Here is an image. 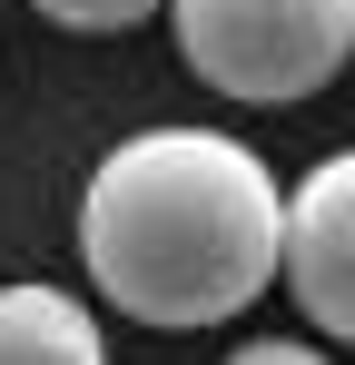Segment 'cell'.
<instances>
[{
    "mask_svg": "<svg viewBox=\"0 0 355 365\" xmlns=\"http://www.w3.org/2000/svg\"><path fill=\"white\" fill-rule=\"evenodd\" d=\"M79 267L158 336L227 326L287 277V187L247 138L138 128L79 187Z\"/></svg>",
    "mask_w": 355,
    "mask_h": 365,
    "instance_id": "cell-1",
    "label": "cell"
},
{
    "mask_svg": "<svg viewBox=\"0 0 355 365\" xmlns=\"http://www.w3.org/2000/svg\"><path fill=\"white\" fill-rule=\"evenodd\" d=\"M178 60L237 109L316 99L355 60V0H168Z\"/></svg>",
    "mask_w": 355,
    "mask_h": 365,
    "instance_id": "cell-2",
    "label": "cell"
},
{
    "mask_svg": "<svg viewBox=\"0 0 355 365\" xmlns=\"http://www.w3.org/2000/svg\"><path fill=\"white\" fill-rule=\"evenodd\" d=\"M287 297L355 346V148L316 158L287 197Z\"/></svg>",
    "mask_w": 355,
    "mask_h": 365,
    "instance_id": "cell-3",
    "label": "cell"
},
{
    "mask_svg": "<svg viewBox=\"0 0 355 365\" xmlns=\"http://www.w3.org/2000/svg\"><path fill=\"white\" fill-rule=\"evenodd\" d=\"M0 365H109L99 316L59 287H0Z\"/></svg>",
    "mask_w": 355,
    "mask_h": 365,
    "instance_id": "cell-4",
    "label": "cell"
},
{
    "mask_svg": "<svg viewBox=\"0 0 355 365\" xmlns=\"http://www.w3.org/2000/svg\"><path fill=\"white\" fill-rule=\"evenodd\" d=\"M40 20H59V30H89V40H109V30H138L148 10H168V0H30Z\"/></svg>",
    "mask_w": 355,
    "mask_h": 365,
    "instance_id": "cell-5",
    "label": "cell"
},
{
    "mask_svg": "<svg viewBox=\"0 0 355 365\" xmlns=\"http://www.w3.org/2000/svg\"><path fill=\"white\" fill-rule=\"evenodd\" d=\"M227 365H326V356H316V346H287V336H247Z\"/></svg>",
    "mask_w": 355,
    "mask_h": 365,
    "instance_id": "cell-6",
    "label": "cell"
}]
</instances>
